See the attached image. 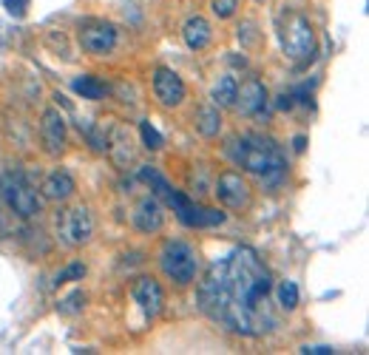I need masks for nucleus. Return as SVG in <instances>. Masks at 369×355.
I'll use <instances>...</instances> for the list:
<instances>
[{
	"instance_id": "obj_1",
	"label": "nucleus",
	"mask_w": 369,
	"mask_h": 355,
	"mask_svg": "<svg viewBox=\"0 0 369 355\" xmlns=\"http://www.w3.org/2000/svg\"><path fill=\"white\" fill-rule=\"evenodd\" d=\"M273 276L253 248H233L208 264L199 281V307L219 327L239 335H264L276 327L267 298Z\"/></svg>"
},
{
	"instance_id": "obj_2",
	"label": "nucleus",
	"mask_w": 369,
	"mask_h": 355,
	"mask_svg": "<svg viewBox=\"0 0 369 355\" xmlns=\"http://www.w3.org/2000/svg\"><path fill=\"white\" fill-rule=\"evenodd\" d=\"M228 153L239 168L259 176L267 188H276L287 176V159L270 136H233Z\"/></svg>"
},
{
	"instance_id": "obj_3",
	"label": "nucleus",
	"mask_w": 369,
	"mask_h": 355,
	"mask_svg": "<svg viewBox=\"0 0 369 355\" xmlns=\"http://www.w3.org/2000/svg\"><path fill=\"white\" fill-rule=\"evenodd\" d=\"M159 267L162 273L179 284V287H188L197 281V273H199V256H197V248L182 242V239H170L165 242L162 253H159Z\"/></svg>"
},
{
	"instance_id": "obj_4",
	"label": "nucleus",
	"mask_w": 369,
	"mask_h": 355,
	"mask_svg": "<svg viewBox=\"0 0 369 355\" xmlns=\"http://www.w3.org/2000/svg\"><path fill=\"white\" fill-rule=\"evenodd\" d=\"M279 37H281V52L287 60L293 63H307L315 54V32L312 23L301 15V12H290L284 18V23L279 26Z\"/></svg>"
},
{
	"instance_id": "obj_5",
	"label": "nucleus",
	"mask_w": 369,
	"mask_h": 355,
	"mask_svg": "<svg viewBox=\"0 0 369 355\" xmlns=\"http://www.w3.org/2000/svg\"><path fill=\"white\" fill-rule=\"evenodd\" d=\"M0 197H4V202L20 216V219H32L40 214V197L37 191L23 180L20 173H0Z\"/></svg>"
},
{
	"instance_id": "obj_6",
	"label": "nucleus",
	"mask_w": 369,
	"mask_h": 355,
	"mask_svg": "<svg viewBox=\"0 0 369 355\" xmlns=\"http://www.w3.org/2000/svg\"><path fill=\"white\" fill-rule=\"evenodd\" d=\"M165 205L176 214V219L184 225V228H194V231H199V228H216V225H225V214L222 211H213V208H202V205H197L194 199H188L182 191H170L168 197H165Z\"/></svg>"
},
{
	"instance_id": "obj_7",
	"label": "nucleus",
	"mask_w": 369,
	"mask_h": 355,
	"mask_svg": "<svg viewBox=\"0 0 369 355\" xmlns=\"http://www.w3.org/2000/svg\"><path fill=\"white\" fill-rule=\"evenodd\" d=\"M57 236L69 248H80L94 236V219L86 205H74L57 216Z\"/></svg>"
},
{
	"instance_id": "obj_8",
	"label": "nucleus",
	"mask_w": 369,
	"mask_h": 355,
	"mask_svg": "<svg viewBox=\"0 0 369 355\" xmlns=\"http://www.w3.org/2000/svg\"><path fill=\"white\" fill-rule=\"evenodd\" d=\"M213 194L216 199L228 208V211H247L253 205V191L250 185L245 182V176L236 173V170H225L219 173V180L213 185Z\"/></svg>"
},
{
	"instance_id": "obj_9",
	"label": "nucleus",
	"mask_w": 369,
	"mask_h": 355,
	"mask_svg": "<svg viewBox=\"0 0 369 355\" xmlns=\"http://www.w3.org/2000/svg\"><path fill=\"white\" fill-rule=\"evenodd\" d=\"M77 40L83 46L86 54H94V57H102V54H111L117 49V26L114 23H105V21H88L80 26L77 32Z\"/></svg>"
},
{
	"instance_id": "obj_10",
	"label": "nucleus",
	"mask_w": 369,
	"mask_h": 355,
	"mask_svg": "<svg viewBox=\"0 0 369 355\" xmlns=\"http://www.w3.org/2000/svg\"><path fill=\"white\" fill-rule=\"evenodd\" d=\"M153 97L159 100V105L165 108H179L188 97V88H184L182 77L173 71V69H153Z\"/></svg>"
},
{
	"instance_id": "obj_11",
	"label": "nucleus",
	"mask_w": 369,
	"mask_h": 355,
	"mask_svg": "<svg viewBox=\"0 0 369 355\" xmlns=\"http://www.w3.org/2000/svg\"><path fill=\"white\" fill-rule=\"evenodd\" d=\"M40 139H43V151L49 156H60L69 145V131H66V120L57 108H46L40 117Z\"/></svg>"
},
{
	"instance_id": "obj_12",
	"label": "nucleus",
	"mask_w": 369,
	"mask_h": 355,
	"mask_svg": "<svg viewBox=\"0 0 369 355\" xmlns=\"http://www.w3.org/2000/svg\"><path fill=\"white\" fill-rule=\"evenodd\" d=\"M131 298L136 301V307L142 310L145 318H156L165 307V293H162L159 281L151 279V276H142L131 284Z\"/></svg>"
},
{
	"instance_id": "obj_13",
	"label": "nucleus",
	"mask_w": 369,
	"mask_h": 355,
	"mask_svg": "<svg viewBox=\"0 0 369 355\" xmlns=\"http://www.w3.org/2000/svg\"><path fill=\"white\" fill-rule=\"evenodd\" d=\"M131 222L139 233H159L165 228V208L162 202L151 194V197H142L136 205H134V214H131Z\"/></svg>"
},
{
	"instance_id": "obj_14",
	"label": "nucleus",
	"mask_w": 369,
	"mask_h": 355,
	"mask_svg": "<svg viewBox=\"0 0 369 355\" xmlns=\"http://www.w3.org/2000/svg\"><path fill=\"white\" fill-rule=\"evenodd\" d=\"M267 105V86L256 77L245 80L242 86H236V100H233V108L242 114V117H256L262 108Z\"/></svg>"
},
{
	"instance_id": "obj_15",
	"label": "nucleus",
	"mask_w": 369,
	"mask_h": 355,
	"mask_svg": "<svg viewBox=\"0 0 369 355\" xmlns=\"http://www.w3.org/2000/svg\"><path fill=\"white\" fill-rule=\"evenodd\" d=\"M74 191H77V182H74V176L69 173V170H52L46 180H43V185H40V194H43V199H49V202H69L71 197H74Z\"/></svg>"
},
{
	"instance_id": "obj_16",
	"label": "nucleus",
	"mask_w": 369,
	"mask_h": 355,
	"mask_svg": "<svg viewBox=\"0 0 369 355\" xmlns=\"http://www.w3.org/2000/svg\"><path fill=\"white\" fill-rule=\"evenodd\" d=\"M182 40H184V46H188L191 52H202V49H208L211 40H213V29H211L208 18L194 15V18L184 21V26H182Z\"/></svg>"
},
{
	"instance_id": "obj_17",
	"label": "nucleus",
	"mask_w": 369,
	"mask_h": 355,
	"mask_svg": "<svg viewBox=\"0 0 369 355\" xmlns=\"http://www.w3.org/2000/svg\"><path fill=\"white\" fill-rule=\"evenodd\" d=\"M131 145H134L131 142V131L125 125H114V131L108 136V151H111V156H114V162L119 168H125L134 159V148Z\"/></svg>"
},
{
	"instance_id": "obj_18",
	"label": "nucleus",
	"mask_w": 369,
	"mask_h": 355,
	"mask_svg": "<svg viewBox=\"0 0 369 355\" xmlns=\"http://www.w3.org/2000/svg\"><path fill=\"white\" fill-rule=\"evenodd\" d=\"M194 125H197V131H199L205 139L219 136V131H222V114H219V105H202V108L197 111V117H194Z\"/></svg>"
},
{
	"instance_id": "obj_19",
	"label": "nucleus",
	"mask_w": 369,
	"mask_h": 355,
	"mask_svg": "<svg viewBox=\"0 0 369 355\" xmlns=\"http://www.w3.org/2000/svg\"><path fill=\"white\" fill-rule=\"evenodd\" d=\"M71 91L77 94V97H83V100H105V94H108V86L102 83V80H97L94 74H80V77H74L71 80Z\"/></svg>"
},
{
	"instance_id": "obj_20",
	"label": "nucleus",
	"mask_w": 369,
	"mask_h": 355,
	"mask_svg": "<svg viewBox=\"0 0 369 355\" xmlns=\"http://www.w3.org/2000/svg\"><path fill=\"white\" fill-rule=\"evenodd\" d=\"M236 86H239L236 77H230V74L219 77V80L213 83V88H211V100H213V105H219V108H233Z\"/></svg>"
},
{
	"instance_id": "obj_21",
	"label": "nucleus",
	"mask_w": 369,
	"mask_h": 355,
	"mask_svg": "<svg viewBox=\"0 0 369 355\" xmlns=\"http://www.w3.org/2000/svg\"><path fill=\"white\" fill-rule=\"evenodd\" d=\"M276 298H279L281 310H287V313L295 310V307H298V284L290 281V279L279 281V287H276Z\"/></svg>"
},
{
	"instance_id": "obj_22",
	"label": "nucleus",
	"mask_w": 369,
	"mask_h": 355,
	"mask_svg": "<svg viewBox=\"0 0 369 355\" xmlns=\"http://www.w3.org/2000/svg\"><path fill=\"white\" fill-rule=\"evenodd\" d=\"M139 136H142V142H145V148H148V151H159V148L165 145L162 134L151 125V120H142V122H139Z\"/></svg>"
},
{
	"instance_id": "obj_23",
	"label": "nucleus",
	"mask_w": 369,
	"mask_h": 355,
	"mask_svg": "<svg viewBox=\"0 0 369 355\" xmlns=\"http://www.w3.org/2000/svg\"><path fill=\"white\" fill-rule=\"evenodd\" d=\"M83 276H86V264H83V262H71L66 270H60V273L54 276V287L69 284V281H83Z\"/></svg>"
},
{
	"instance_id": "obj_24",
	"label": "nucleus",
	"mask_w": 369,
	"mask_h": 355,
	"mask_svg": "<svg viewBox=\"0 0 369 355\" xmlns=\"http://www.w3.org/2000/svg\"><path fill=\"white\" fill-rule=\"evenodd\" d=\"M211 9H213V15H216L219 21H228V18H233V15H236V9H239V0H213Z\"/></svg>"
},
{
	"instance_id": "obj_25",
	"label": "nucleus",
	"mask_w": 369,
	"mask_h": 355,
	"mask_svg": "<svg viewBox=\"0 0 369 355\" xmlns=\"http://www.w3.org/2000/svg\"><path fill=\"white\" fill-rule=\"evenodd\" d=\"M83 304H86V293H83V290H74L69 298H63V301L57 304V310H60V313H80Z\"/></svg>"
},
{
	"instance_id": "obj_26",
	"label": "nucleus",
	"mask_w": 369,
	"mask_h": 355,
	"mask_svg": "<svg viewBox=\"0 0 369 355\" xmlns=\"http://www.w3.org/2000/svg\"><path fill=\"white\" fill-rule=\"evenodd\" d=\"M88 142H91V151L105 153L108 151V134H105V128H88Z\"/></svg>"
},
{
	"instance_id": "obj_27",
	"label": "nucleus",
	"mask_w": 369,
	"mask_h": 355,
	"mask_svg": "<svg viewBox=\"0 0 369 355\" xmlns=\"http://www.w3.org/2000/svg\"><path fill=\"white\" fill-rule=\"evenodd\" d=\"M29 4H32V0H4V9H6L12 18H26Z\"/></svg>"
},
{
	"instance_id": "obj_28",
	"label": "nucleus",
	"mask_w": 369,
	"mask_h": 355,
	"mask_svg": "<svg viewBox=\"0 0 369 355\" xmlns=\"http://www.w3.org/2000/svg\"><path fill=\"white\" fill-rule=\"evenodd\" d=\"M301 352L304 355H329V352H335L332 347H301Z\"/></svg>"
},
{
	"instance_id": "obj_29",
	"label": "nucleus",
	"mask_w": 369,
	"mask_h": 355,
	"mask_svg": "<svg viewBox=\"0 0 369 355\" xmlns=\"http://www.w3.org/2000/svg\"><path fill=\"white\" fill-rule=\"evenodd\" d=\"M293 148H295V153H304V148H307V136H295V139H293Z\"/></svg>"
},
{
	"instance_id": "obj_30",
	"label": "nucleus",
	"mask_w": 369,
	"mask_h": 355,
	"mask_svg": "<svg viewBox=\"0 0 369 355\" xmlns=\"http://www.w3.org/2000/svg\"><path fill=\"white\" fill-rule=\"evenodd\" d=\"M256 4H267V0H256Z\"/></svg>"
}]
</instances>
